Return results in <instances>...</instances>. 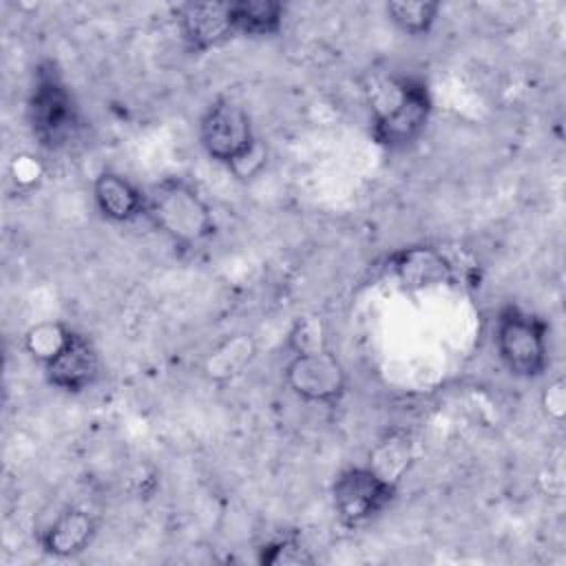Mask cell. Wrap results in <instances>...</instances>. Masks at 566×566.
Returning a JSON list of instances; mask_svg holds the SVG:
<instances>
[{"label": "cell", "mask_w": 566, "mask_h": 566, "mask_svg": "<svg viewBox=\"0 0 566 566\" xmlns=\"http://www.w3.org/2000/svg\"><path fill=\"white\" fill-rule=\"evenodd\" d=\"M371 137L387 150H402L416 144L433 113L429 84L411 73H389L374 77L365 86Z\"/></svg>", "instance_id": "6da1fadb"}, {"label": "cell", "mask_w": 566, "mask_h": 566, "mask_svg": "<svg viewBox=\"0 0 566 566\" xmlns=\"http://www.w3.org/2000/svg\"><path fill=\"white\" fill-rule=\"evenodd\" d=\"M146 219L184 248H197L217 232L210 203L186 177H164L146 190Z\"/></svg>", "instance_id": "7a4b0ae2"}, {"label": "cell", "mask_w": 566, "mask_h": 566, "mask_svg": "<svg viewBox=\"0 0 566 566\" xmlns=\"http://www.w3.org/2000/svg\"><path fill=\"white\" fill-rule=\"evenodd\" d=\"M27 122L31 135L44 150L66 148L82 128L77 99L53 60H42L33 69L27 95Z\"/></svg>", "instance_id": "3957f363"}, {"label": "cell", "mask_w": 566, "mask_h": 566, "mask_svg": "<svg viewBox=\"0 0 566 566\" xmlns=\"http://www.w3.org/2000/svg\"><path fill=\"white\" fill-rule=\"evenodd\" d=\"M551 325L544 316L517 303H504L495 314L493 345L504 369L520 380H535L548 367Z\"/></svg>", "instance_id": "277c9868"}, {"label": "cell", "mask_w": 566, "mask_h": 566, "mask_svg": "<svg viewBox=\"0 0 566 566\" xmlns=\"http://www.w3.org/2000/svg\"><path fill=\"white\" fill-rule=\"evenodd\" d=\"M329 495L336 520L345 528H360L380 517L394 504L398 484L380 475L369 464H352L336 473Z\"/></svg>", "instance_id": "5b68a950"}, {"label": "cell", "mask_w": 566, "mask_h": 566, "mask_svg": "<svg viewBox=\"0 0 566 566\" xmlns=\"http://www.w3.org/2000/svg\"><path fill=\"white\" fill-rule=\"evenodd\" d=\"M256 142L259 137L248 111L234 99L217 97L201 113L199 144L212 161L230 168L243 159Z\"/></svg>", "instance_id": "8992f818"}, {"label": "cell", "mask_w": 566, "mask_h": 566, "mask_svg": "<svg viewBox=\"0 0 566 566\" xmlns=\"http://www.w3.org/2000/svg\"><path fill=\"white\" fill-rule=\"evenodd\" d=\"M283 380L298 400L318 407H336L345 398L349 385L343 363L329 347L290 354Z\"/></svg>", "instance_id": "52a82bcc"}, {"label": "cell", "mask_w": 566, "mask_h": 566, "mask_svg": "<svg viewBox=\"0 0 566 566\" xmlns=\"http://www.w3.org/2000/svg\"><path fill=\"white\" fill-rule=\"evenodd\" d=\"M44 380L69 396H77L88 391L102 376V358L91 340V336L82 332H73L66 347L42 367Z\"/></svg>", "instance_id": "ba28073f"}, {"label": "cell", "mask_w": 566, "mask_h": 566, "mask_svg": "<svg viewBox=\"0 0 566 566\" xmlns=\"http://www.w3.org/2000/svg\"><path fill=\"white\" fill-rule=\"evenodd\" d=\"M177 29L188 51L208 53L237 38L228 2H184L175 7Z\"/></svg>", "instance_id": "9c48e42d"}, {"label": "cell", "mask_w": 566, "mask_h": 566, "mask_svg": "<svg viewBox=\"0 0 566 566\" xmlns=\"http://www.w3.org/2000/svg\"><path fill=\"white\" fill-rule=\"evenodd\" d=\"M389 274L407 292H422L449 285L455 279L453 263L440 248L433 245H405L389 254Z\"/></svg>", "instance_id": "30bf717a"}, {"label": "cell", "mask_w": 566, "mask_h": 566, "mask_svg": "<svg viewBox=\"0 0 566 566\" xmlns=\"http://www.w3.org/2000/svg\"><path fill=\"white\" fill-rule=\"evenodd\" d=\"M97 535V520L82 506H69L57 513L40 533L38 542L42 553L55 559L82 555Z\"/></svg>", "instance_id": "8fae6325"}, {"label": "cell", "mask_w": 566, "mask_h": 566, "mask_svg": "<svg viewBox=\"0 0 566 566\" xmlns=\"http://www.w3.org/2000/svg\"><path fill=\"white\" fill-rule=\"evenodd\" d=\"M93 203L99 217L111 223H130L146 217V190L111 168L95 175Z\"/></svg>", "instance_id": "7c38bea8"}, {"label": "cell", "mask_w": 566, "mask_h": 566, "mask_svg": "<svg viewBox=\"0 0 566 566\" xmlns=\"http://www.w3.org/2000/svg\"><path fill=\"white\" fill-rule=\"evenodd\" d=\"M232 27L245 38L279 35L285 20V4L276 0H234L228 2Z\"/></svg>", "instance_id": "4fadbf2b"}, {"label": "cell", "mask_w": 566, "mask_h": 566, "mask_svg": "<svg viewBox=\"0 0 566 566\" xmlns=\"http://www.w3.org/2000/svg\"><path fill=\"white\" fill-rule=\"evenodd\" d=\"M256 356V343L252 334H232L226 336L214 349H210L203 371L210 380L223 382L232 380L254 360Z\"/></svg>", "instance_id": "5bb4252c"}, {"label": "cell", "mask_w": 566, "mask_h": 566, "mask_svg": "<svg viewBox=\"0 0 566 566\" xmlns=\"http://www.w3.org/2000/svg\"><path fill=\"white\" fill-rule=\"evenodd\" d=\"M440 2L431 0H391L385 4V15L400 33L427 38L440 18Z\"/></svg>", "instance_id": "9a60e30c"}, {"label": "cell", "mask_w": 566, "mask_h": 566, "mask_svg": "<svg viewBox=\"0 0 566 566\" xmlns=\"http://www.w3.org/2000/svg\"><path fill=\"white\" fill-rule=\"evenodd\" d=\"M75 327L64 321H40L22 334V349L40 367L49 365L69 343Z\"/></svg>", "instance_id": "2e32d148"}, {"label": "cell", "mask_w": 566, "mask_h": 566, "mask_svg": "<svg viewBox=\"0 0 566 566\" xmlns=\"http://www.w3.org/2000/svg\"><path fill=\"white\" fill-rule=\"evenodd\" d=\"M411 442L407 436L400 433H389L387 438H382L374 451L369 453V467L376 469L380 475H385L391 482H400V478L405 475V471L411 464Z\"/></svg>", "instance_id": "e0dca14e"}, {"label": "cell", "mask_w": 566, "mask_h": 566, "mask_svg": "<svg viewBox=\"0 0 566 566\" xmlns=\"http://www.w3.org/2000/svg\"><path fill=\"white\" fill-rule=\"evenodd\" d=\"M259 564L263 566H303L314 564V555L296 535H279L261 544Z\"/></svg>", "instance_id": "ac0fdd59"}, {"label": "cell", "mask_w": 566, "mask_h": 566, "mask_svg": "<svg viewBox=\"0 0 566 566\" xmlns=\"http://www.w3.org/2000/svg\"><path fill=\"white\" fill-rule=\"evenodd\" d=\"M327 329L325 321L316 314H305L298 316L287 334V349L292 354H303V352H316V349H327Z\"/></svg>", "instance_id": "d6986e66"}, {"label": "cell", "mask_w": 566, "mask_h": 566, "mask_svg": "<svg viewBox=\"0 0 566 566\" xmlns=\"http://www.w3.org/2000/svg\"><path fill=\"white\" fill-rule=\"evenodd\" d=\"M539 405H542L544 413L551 420H562L564 418V413H566V382H564V378H555L544 387V391L539 396Z\"/></svg>", "instance_id": "ffe728a7"}, {"label": "cell", "mask_w": 566, "mask_h": 566, "mask_svg": "<svg viewBox=\"0 0 566 566\" xmlns=\"http://www.w3.org/2000/svg\"><path fill=\"white\" fill-rule=\"evenodd\" d=\"M265 146L261 144V139L256 142V146L243 157V159H239L234 166H230L228 170L237 177V179H243V181H248V179H252V177H256L259 172H261V168L265 166Z\"/></svg>", "instance_id": "44dd1931"}]
</instances>
